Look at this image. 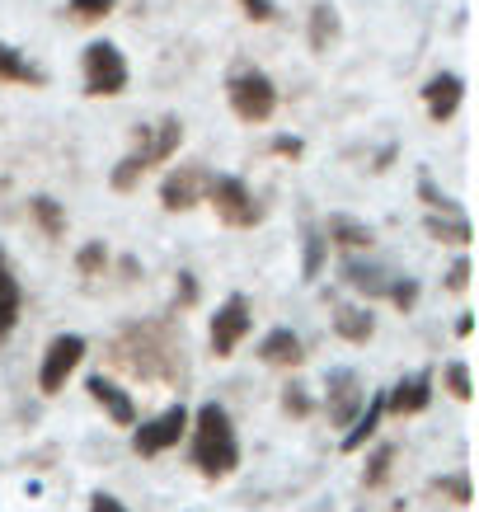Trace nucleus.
<instances>
[{
  "label": "nucleus",
  "mask_w": 479,
  "mask_h": 512,
  "mask_svg": "<svg viewBox=\"0 0 479 512\" xmlns=\"http://www.w3.org/2000/svg\"><path fill=\"white\" fill-rule=\"evenodd\" d=\"M226 94H231L235 118H245V123H268L273 109H278V90H273V80L263 71H235Z\"/></svg>",
  "instance_id": "nucleus-2"
},
{
  "label": "nucleus",
  "mask_w": 479,
  "mask_h": 512,
  "mask_svg": "<svg viewBox=\"0 0 479 512\" xmlns=\"http://www.w3.org/2000/svg\"><path fill=\"white\" fill-rule=\"evenodd\" d=\"M329 240H339V245H348V249H367L371 231L357 226V221H348V217H329Z\"/></svg>",
  "instance_id": "nucleus-21"
},
{
  "label": "nucleus",
  "mask_w": 479,
  "mask_h": 512,
  "mask_svg": "<svg viewBox=\"0 0 479 512\" xmlns=\"http://www.w3.org/2000/svg\"><path fill=\"white\" fill-rule=\"evenodd\" d=\"M113 10V0H71V15L85 19V24H94V19H104Z\"/></svg>",
  "instance_id": "nucleus-27"
},
{
  "label": "nucleus",
  "mask_w": 479,
  "mask_h": 512,
  "mask_svg": "<svg viewBox=\"0 0 479 512\" xmlns=\"http://www.w3.org/2000/svg\"><path fill=\"white\" fill-rule=\"evenodd\" d=\"M428 400H433V376L418 372L409 376V381H400V386L386 395V409L390 414H400V419H409V414H423L428 409Z\"/></svg>",
  "instance_id": "nucleus-10"
},
{
  "label": "nucleus",
  "mask_w": 479,
  "mask_h": 512,
  "mask_svg": "<svg viewBox=\"0 0 479 512\" xmlns=\"http://www.w3.org/2000/svg\"><path fill=\"white\" fill-rule=\"evenodd\" d=\"M33 217H38V226H43V231L52 235V240H57V235L66 231L62 207H57V202H52V198H33Z\"/></svg>",
  "instance_id": "nucleus-22"
},
{
  "label": "nucleus",
  "mask_w": 479,
  "mask_h": 512,
  "mask_svg": "<svg viewBox=\"0 0 479 512\" xmlns=\"http://www.w3.org/2000/svg\"><path fill=\"white\" fill-rule=\"evenodd\" d=\"M184 141V123L179 118H165V123H155V132H146L137 146V160L141 165H160V160L174 156V146Z\"/></svg>",
  "instance_id": "nucleus-12"
},
{
  "label": "nucleus",
  "mask_w": 479,
  "mask_h": 512,
  "mask_svg": "<svg viewBox=\"0 0 479 512\" xmlns=\"http://www.w3.org/2000/svg\"><path fill=\"white\" fill-rule=\"evenodd\" d=\"M193 466L202 475H231L240 466V442H235L231 414L221 404H202L198 409V428H193Z\"/></svg>",
  "instance_id": "nucleus-1"
},
{
  "label": "nucleus",
  "mask_w": 479,
  "mask_h": 512,
  "mask_svg": "<svg viewBox=\"0 0 479 512\" xmlns=\"http://www.w3.org/2000/svg\"><path fill=\"white\" fill-rule=\"evenodd\" d=\"M282 404H287V414H310V400H306V390H301V386H287Z\"/></svg>",
  "instance_id": "nucleus-31"
},
{
  "label": "nucleus",
  "mask_w": 479,
  "mask_h": 512,
  "mask_svg": "<svg viewBox=\"0 0 479 512\" xmlns=\"http://www.w3.org/2000/svg\"><path fill=\"white\" fill-rule=\"evenodd\" d=\"M90 512H127L118 498H109V494H94V503H90Z\"/></svg>",
  "instance_id": "nucleus-35"
},
{
  "label": "nucleus",
  "mask_w": 479,
  "mask_h": 512,
  "mask_svg": "<svg viewBox=\"0 0 479 512\" xmlns=\"http://www.w3.org/2000/svg\"><path fill=\"white\" fill-rule=\"evenodd\" d=\"M207 198L217 207V217L226 221V226H235V231H245V226H254V221L263 217V207L254 202V193H249L240 179H231V174L212 179V184H207Z\"/></svg>",
  "instance_id": "nucleus-3"
},
{
  "label": "nucleus",
  "mask_w": 479,
  "mask_h": 512,
  "mask_svg": "<svg viewBox=\"0 0 479 512\" xmlns=\"http://www.w3.org/2000/svg\"><path fill=\"white\" fill-rule=\"evenodd\" d=\"M19 282L10 278V264L0 268V334H10V329L19 325Z\"/></svg>",
  "instance_id": "nucleus-19"
},
{
  "label": "nucleus",
  "mask_w": 479,
  "mask_h": 512,
  "mask_svg": "<svg viewBox=\"0 0 479 512\" xmlns=\"http://www.w3.org/2000/svg\"><path fill=\"white\" fill-rule=\"evenodd\" d=\"M447 386H451L456 400H470V395H475V390H470V367H465V362H451L447 367Z\"/></svg>",
  "instance_id": "nucleus-26"
},
{
  "label": "nucleus",
  "mask_w": 479,
  "mask_h": 512,
  "mask_svg": "<svg viewBox=\"0 0 479 512\" xmlns=\"http://www.w3.org/2000/svg\"><path fill=\"white\" fill-rule=\"evenodd\" d=\"M334 38H339V15H334V5H315V10H310V47L325 52Z\"/></svg>",
  "instance_id": "nucleus-20"
},
{
  "label": "nucleus",
  "mask_w": 479,
  "mask_h": 512,
  "mask_svg": "<svg viewBox=\"0 0 479 512\" xmlns=\"http://www.w3.org/2000/svg\"><path fill=\"white\" fill-rule=\"evenodd\" d=\"M127 85V62L113 43H90L85 47V90L90 94H123Z\"/></svg>",
  "instance_id": "nucleus-4"
},
{
  "label": "nucleus",
  "mask_w": 479,
  "mask_h": 512,
  "mask_svg": "<svg viewBox=\"0 0 479 512\" xmlns=\"http://www.w3.org/2000/svg\"><path fill=\"white\" fill-rule=\"evenodd\" d=\"M334 329H339L348 343H367L371 334H376V320H371L367 311H357V306H339V315H334Z\"/></svg>",
  "instance_id": "nucleus-17"
},
{
  "label": "nucleus",
  "mask_w": 479,
  "mask_h": 512,
  "mask_svg": "<svg viewBox=\"0 0 479 512\" xmlns=\"http://www.w3.org/2000/svg\"><path fill=\"white\" fill-rule=\"evenodd\" d=\"M461 94H465L461 76H451V71L433 76L428 80V90H423V99H428V118H433V123H447L451 113L461 109Z\"/></svg>",
  "instance_id": "nucleus-11"
},
{
  "label": "nucleus",
  "mask_w": 479,
  "mask_h": 512,
  "mask_svg": "<svg viewBox=\"0 0 479 512\" xmlns=\"http://www.w3.org/2000/svg\"><path fill=\"white\" fill-rule=\"evenodd\" d=\"M273 151H282V156H301V141H292V137H278V141H273Z\"/></svg>",
  "instance_id": "nucleus-36"
},
{
  "label": "nucleus",
  "mask_w": 479,
  "mask_h": 512,
  "mask_svg": "<svg viewBox=\"0 0 479 512\" xmlns=\"http://www.w3.org/2000/svg\"><path fill=\"white\" fill-rule=\"evenodd\" d=\"M390 461H395V447H381L371 456V470H367V484H381L390 475Z\"/></svg>",
  "instance_id": "nucleus-28"
},
{
  "label": "nucleus",
  "mask_w": 479,
  "mask_h": 512,
  "mask_svg": "<svg viewBox=\"0 0 479 512\" xmlns=\"http://www.w3.org/2000/svg\"><path fill=\"white\" fill-rule=\"evenodd\" d=\"M76 264H80V273H99V268L109 264V249H104V240H90V245L76 254Z\"/></svg>",
  "instance_id": "nucleus-25"
},
{
  "label": "nucleus",
  "mask_w": 479,
  "mask_h": 512,
  "mask_svg": "<svg viewBox=\"0 0 479 512\" xmlns=\"http://www.w3.org/2000/svg\"><path fill=\"white\" fill-rule=\"evenodd\" d=\"M254 19H273V0H240Z\"/></svg>",
  "instance_id": "nucleus-34"
},
{
  "label": "nucleus",
  "mask_w": 479,
  "mask_h": 512,
  "mask_svg": "<svg viewBox=\"0 0 479 512\" xmlns=\"http://www.w3.org/2000/svg\"><path fill=\"white\" fill-rule=\"evenodd\" d=\"M249 325H254V315H249L245 296H231V301H226V306L212 315V353H217V357H231L235 343L249 334Z\"/></svg>",
  "instance_id": "nucleus-7"
},
{
  "label": "nucleus",
  "mask_w": 479,
  "mask_h": 512,
  "mask_svg": "<svg viewBox=\"0 0 479 512\" xmlns=\"http://www.w3.org/2000/svg\"><path fill=\"white\" fill-rule=\"evenodd\" d=\"M343 278L367 296H390V287H395V273H386V268H376V264H348Z\"/></svg>",
  "instance_id": "nucleus-15"
},
{
  "label": "nucleus",
  "mask_w": 479,
  "mask_h": 512,
  "mask_svg": "<svg viewBox=\"0 0 479 512\" xmlns=\"http://www.w3.org/2000/svg\"><path fill=\"white\" fill-rule=\"evenodd\" d=\"M437 489H447L456 503H470V484H465L461 475H456V480H437Z\"/></svg>",
  "instance_id": "nucleus-33"
},
{
  "label": "nucleus",
  "mask_w": 479,
  "mask_h": 512,
  "mask_svg": "<svg viewBox=\"0 0 479 512\" xmlns=\"http://www.w3.org/2000/svg\"><path fill=\"white\" fill-rule=\"evenodd\" d=\"M184 433H188V409H184V404H174V409H165L160 419L141 423L137 437H132V447H137L141 456H160V451L179 447V437H184Z\"/></svg>",
  "instance_id": "nucleus-6"
},
{
  "label": "nucleus",
  "mask_w": 479,
  "mask_h": 512,
  "mask_svg": "<svg viewBox=\"0 0 479 512\" xmlns=\"http://www.w3.org/2000/svg\"><path fill=\"white\" fill-rule=\"evenodd\" d=\"M90 395L104 404V409H109L113 423H123V428H132V423H137V404L127 400V390H118L113 381H104V376H90Z\"/></svg>",
  "instance_id": "nucleus-13"
},
{
  "label": "nucleus",
  "mask_w": 479,
  "mask_h": 512,
  "mask_svg": "<svg viewBox=\"0 0 479 512\" xmlns=\"http://www.w3.org/2000/svg\"><path fill=\"white\" fill-rule=\"evenodd\" d=\"M390 301L409 311V306H414V301H418V287H414V282H409V278H395V287H390Z\"/></svg>",
  "instance_id": "nucleus-30"
},
{
  "label": "nucleus",
  "mask_w": 479,
  "mask_h": 512,
  "mask_svg": "<svg viewBox=\"0 0 479 512\" xmlns=\"http://www.w3.org/2000/svg\"><path fill=\"white\" fill-rule=\"evenodd\" d=\"M325 264V240L320 235H306V278H315Z\"/></svg>",
  "instance_id": "nucleus-29"
},
{
  "label": "nucleus",
  "mask_w": 479,
  "mask_h": 512,
  "mask_svg": "<svg viewBox=\"0 0 479 512\" xmlns=\"http://www.w3.org/2000/svg\"><path fill=\"white\" fill-rule=\"evenodd\" d=\"M141 174H146V165H141L137 156H127L123 165L113 170V188H118V193H127V188H137V184H141Z\"/></svg>",
  "instance_id": "nucleus-24"
},
{
  "label": "nucleus",
  "mask_w": 479,
  "mask_h": 512,
  "mask_svg": "<svg viewBox=\"0 0 479 512\" xmlns=\"http://www.w3.org/2000/svg\"><path fill=\"white\" fill-rule=\"evenodd\" d=\"M207 184H212V174H202L198 165H184V170H174L170 179L160 184V202H165L170 212H188V207L207 193Z\"/></svg>",
  "instance_id": "nucleus-8"
},
{
  "label": "nucleus",
  "mask_w": 479,
  "mask_h": 512,
  "mask_svg": "<svg viewBox=\"0 0 479 512\" xmlns=\"http://www.w3.org/2000/svg\"><path fill=\"white\" fill-rule=\"evenodd\" d=\"M80 357H85V339H80V334H57V339L47 343V353H43L38 390H43V395H57V390L66 386V376L80 367Z\"/></svg>",
  "instance_id": "nucleus-5"
},
{
  "label": "nucleus",
  "mask_w": 479,
  "mask_h": 512,
  "mask_svg": "<svg viewBox=\"0 0 479 512\" xmlns=\"http://www.w3.org/2000/svg\"><path fill=\"white\" fill-rule=\"evenodd\" d=\"M428 231H433L437 240H456V245H465V240H470V226H465L461 217H433V221H428Z\"/></svg>",
  "instance_id": "nucleus-23"
},
{
  "label": "nucleus",
  "mask_w": 479,
  "mask_h": 512,
  "mask_svg": "<svg viewBox=\"0 0 479 512\" xmlns=\"http://www.w3.org/2000/svg\"><path fill=\"white\" fill-rule=\"evenodd\" d=\"M362 381H357V372H329V419L339 423V428H348V423L357 419V409H362Z\"/></svg>",
  "instance_id": "nucleus-9"
},
{
  "label": "nucleus",
  "mask_w": 479,
  "mask_h": 512,
  "mask_svg": "<svg viewBox=\"0 0 479 512\" xmlns=\"http://www.w3.org/2000/svg\"><path fill=\"white\" fill-rule=\"evenodd\" d=\"M381 414H386V395H371L367 414H362V419H353V433L343 437V451H362V442L381 428Z\"/></svg>",
  "instance_id": "nucleus-16"
},
{
  "label": "nucleus",
  "mask_w": 479,
  "mask_h": 512,
  "mask_svg": "<svg viewBox=\"0 0 479 512\" xmlns=\"http://www.w3.org/2000/svg\"><path fill=\"white\" fill-rule=\"evenodd\" d=\"M447 287H451V292H465V287H470V264H465V259H456V264H451Z\"/></svg>",
  "instance_id": "nucleus-32"
},
{
  "label": "nucleus",
  "mask_w": 479,
  "mask_h": 512,
  "mask_svg": "<svg viewBox=\"0 0 479 512\" xmlns=\"http://www.w3.org/2000/svg\"><path fill=\"white\" fill-rule=\"evenodd\" d=\"M259 357L268 367H296L306 353H301V339H296L292 329H273V334L259 343Z\"/></svg>",
  "instance_id": "nucleus-14"
},
{
  "label": "nucleus",
  "mask_w": 479,
  "mask_h": 512,
  "mask_svg": "<svg viewBox=\"0 0 479 512\" xmlns=\"http://www.w3.org/2000/svg\"><path fill=\"white\" fill-rule=\"evenodd\" d=\"M0 80H15V85H43V71L24 62L15 47L0 43Z\"/></svg>",
  "instance_id": "nucleus-18"
}]
</instances>
